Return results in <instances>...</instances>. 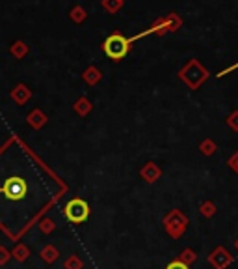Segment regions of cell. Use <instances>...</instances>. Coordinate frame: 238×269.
Here are the masks:
<instances>
[{
	"label": "cell",
	"mask_w": 238,
	"mask_h": 269,
	"mask_svg": "<svg viewBox=\"0 0 238 269\" xmlns=\"http://www.w3.org/2000/svg\"><path fill=\"white\" fill-rule=\"evenodd\" d=\"M71 19L75 21V23H82V21L86 19V9L80 8V6L73 8V9H71Z\"/></svg>",
	"instance_id": "obj_7"
},
{
	"label": "cell",
	"mask_w": 238,
	"mask_h": 269,
	"mask_svg": "<svg viewBox=\"0 0 238 269\" xmlns=\"http://www.w3.org/2000/svg\"><path fill=\"white\" fill-rule=\"evenodd\" d=\"M123 6L121 0H103V8L108 11V13H118L119 9Z\"/></svg>",
	"instance_id": "obj_5"
},
{
	"label": "cell",
	"mask_w": 238,
	"mask_h": 269,
	"mask_svg": "<svg viewBox=\"0 0 238 269\" xmlns=\"http://www.w3.org/2000/svg\"><path fill=\"white\" fill-rule=\"evenodd\" d=\"M87 215H89V206L82 198H73L71 202L65 206V217H67V220H71L73 224L84 222Z\"/></svg>",
	"instance_id": "obj_3"
},
{
	"label": "cell",
	"mask_w": 238,
	"mask_h": 269,
	"mask_svg": "<svg viewBox=\"0 0 238 269\" xmlns=\"http://www.w3.org/2000/svg\"><path fill=\"white\" fill-rule=\"evenodd\" d=\"M26 191H28L26 181L23 178H19V176H13V178H8L4 181V185L0 187V195H4L8 200L17 202V200H23Z\"/></svg>",
	"instance_id": "obj_2"
},
{
	"label": "cell",
	"mask_w": 238,
	"mask_h": 269,
	"mask_svg": "<svg viewBox=\"0 0 238 269\" xmlns=\"http://www.w3.org/2000/svg\"><path fill=\"white\" fill-rule=\"evenodd\" d=\"M121 2H123V0H121Z\"/></svg>",
	"instance_id": "obj_15"
},
{
	"label": "cell",
	"mask_w": 238,
	"mask_h": 269,
	"mask_svg": "<svg viewBox=\"0 0 238 269\" xmlns=\"http://www.w3.org/2000/svg\"><path fill=\"white\" fill-rule=\"evenodd\" d=\"M235 67H238V64H237V65H233V67H227L225 71H222V73H220V77H223V75H227V73L231 71V69H235Z\"/></svg>",
	"instance_id": "obj_14"
},
{
	"label": "cell",
	"mask_w": 238,
	"mask_h": 269,
	"mask_svg": "<svg viewBox=\"0 0 238 269\" xmlns=\"http://www.w3.org/2000/svg\"><path fill=\"white\" fill-rule=\"evenodd\" d=\"M86 79L89 82H95V81H99V79H101V73H99V71H95V69H87Z\"/></svg>",
	"instance_id": "obj_10"
},
{
	"label": "cell",
	"mask_w": 238,
	"mask_h": 269,
	"mask_svg": "<svg viewBox=\"0 0 238 269\" xmlns=\"http://www.w3.org/2000/svg\"><path fill=\"white\" fill-rule=\"evenodd\" d=\"M86 108H87V101H86V99H80V101H79V110H80V112H86Z\"/></svg>",
	"instance_id": "obj_13"
},
{
	"label": "cell",
	"mask_w": 238,
	"mask_h": 269,
	"mask_svg": "<svg viewBox=\"0 0 238 269\" xmlns=\"http://www.w3.org/2000/svg\"><path fill=\"white\" fill-rule=\"evenodd\" d=\"M206 77H208L206 69H205V67H201L196 60H192L190 65H188V67H184L183 71H181V79L188 82L192 88H196L199 82L205 81Z\"/></svg>",
	"instance_id": "obj_4"
},
{
	"label": "cell",
	"mask_w": 238,
	"mask_h": 269,
	"mask_svg": "<svg viewBox=\"0 0 238 269\" xmlns=\"http://www.w3.org/2000/svg\"><path fill=\"white\" fill-rule=\"evenodd\" d=\"M13 96H15V98L19 99V101H24V99H28V96H30V94H28V90L24 88V86H19Z\"/></svg>",
	"instance_id": "obj_9"
},
{
	"label": "cell",
	"mask_w": 238,
	"mask_h": 269,
	"mask_svg": "<svg viewBox=\"0 0 238 269\" xmlns=\"http://www.w3.org/2000/svg\"><path fill=\"white\" fill-rule=\"evenodd\" d=\"M166 269H188V266H186V264H183V262H171Z\"/></svg>",
	"instance_id": "obj_11"
},
{
	"label": "cell",
	"mask_w": 238,
	"mask_h": 269,
	"mask_svg": "<svg viewBox=\"0 0 238 269\" xmlns=\"http://www.w3.org/2000/svg\"><path fill=\"white\" fill-rule=\"evenodd\" d=\"M11 53L17 58H23L28 53V47H26V43H23V41H17V43H13V47H11Z\"/></svg>",
	"instance_id": "obj_6"
},
{
	"label": "cell",
	"mask_w": 238,
	"mask_h": 269,
	"mask_svg": "<svg viewBox=\"0 0 238 269\" xmlns=\"http://www.w3.org/2000/svg\"><path fill=\"white\" fill-rule=\"evenodd\" d=\"M130 43L132 41L123 38L121 34H112L110 38H106L103 43L104 54L112 60H121V58L127 56L128 49H130Z\"/></svg>",
	"instance_id": "obj_1"
},
{
	"label": "cell",
	"mask_w": 238,
	"mask_h": 269,
	"mask_svg": "<svg viewBox=\"0 0 238 269\" xmlns=\"http://www.w3.org/2000/svg\"><path fill=\"white\" fill-rule=\"evenodd\" d=\"M229 125H233V127H237V129H238V112L229 118Z\"/></svg>",
	"instance_id": "obj_12"
},
{
	"label": "cell",
	"mask_w": 238,
	"mask_h": 269,
	"mask_svg": "<svg viewBox=\"0 0 238 269\" xmlns=\"http://www.w3.org/2000/svg\"><path fill=\"white\" fill-rule=\"evenodd\" d=\"M43 122H45V116L41 114V112H32V114H30V123H32L34 127L43 125Z\"/></svg>",
	"instance_id": "obj_8"
}]
</instances>
